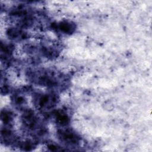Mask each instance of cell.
Here are the masks:
<instances>
[{
	"mask_svg": "<svg viewBox=\"0 0 152 152\" xmlns=\"http://www.w3.org/2000/svg\"><path fill=\"white\" fill-rule=\"evenodd\" d=\"M33 147L34 145L32 144V142H30L28 141L23 142L21 145V147H23V148L25 150H30L33 148Z\"/></svg>",
	"mask_w": 152,
	"mask_h": 152,
	"instance_id": "52a82bcc",
	"label": "cell"
},
{
	"mask_svg": "<svg viewBox=\"0 0 152 152\" xmlns=\"http://www.w3.org/2000/svg\"><path fill=\"white\" fill-rule=\"evenodd\" d=\"M24 33L21 30L15 28H10L7 31V34L8 37L12 39H23L24 37Z\"/></svg>",
	"mask_w": 152,
	"mask_h": 152,
	"instance_id": "277c9868",
	"label": "cell"
},
{
	"mask_svg": "<svg viewBox=\"0 0 152 152\" xmlns=\"http://www.w3.org/2000/svg\"><path fill=\"white\" fill-rule=\"evenodd\" d=\"M55 118L56 122L62 126L66 125L69 121L68 115L65 112L61 110H58L55 112Z\"/></svg>",
	"mask_w": 152,
	"mask_h": 152,
	"instance_id": "3957f363",
	"label": "cell"
},
{
	"mask_svg": "<svg viewBox=\"0 0 152 152\" xmlns=\"http://www.w3.org/2000/svg\"><path fill=\"white\" fill-rule=\"evenodd\" d=\"M56 97L53 94H40L35 99L36 105L40 109H49L56 102Z\"/></svg>",
	"mask_w": 152,
	"mask_h": 152,
	"instance_id": "6da1fadb",
	"label": "cell"
},
{
	"mask_svg": "<svg viewBox=\"0 0 152 152\" xmlns=\"http://www.w3.org/2000/svg\"><path fill=\"white\" fill-rule=\"evenodd\" d=\"M1 119L4 124L5 125L9 124L11 123L12 119V113H10L9 111L2 110L1 114Z\"/></svg>",
	"mask_w": 152,
	"mask_h": 152,
	"instance_id": "8992f818",
	"label": "cell"
},
{
	"mask_svg": "<svg viewBox=\"0 0 152 152\" xmlns=\"http://www.w3.org/2000/svg\"><path fill=\"white\" fill-rule=\"evenodd\" d=\"M59 29L65 33H71L75 30V26L68 21H62L59 24Z\"/></svg>",
	"mask_w": 152,
	"mask_h": 152,
	"instance_id": "5b68a950",
	"label": "cell"
},
{
	"mask_svg": "<svg viewBox=\"0 0 152 152\" xmlns=\"http://www.w3.org/2000/svg\"><path fill=\"white\" fill-rule=\"evenodd\" d=\"M58 134L61 140L67 144H76L80 140L79 137L75 132L68 129L60 130L58 131Z\"/></svg>",
	"mask_w": 152,
	"mask_h": 152,
	"instance_id": "7a4b0ae2",
	"label": "cell"
}]
</instances>
